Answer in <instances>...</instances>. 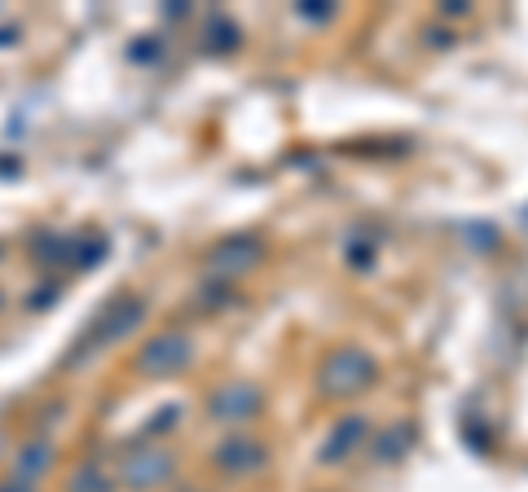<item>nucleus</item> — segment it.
<instances>
[{
  "label": "nucleus",
  "instance_id": "20e7f679",
  "mask_svg": "<svg viewBox=\"0 0 528 492\" xmlns=\"http://www.w3.org/2000/svg\"><path fill=\"white\" fill-rule=\"evenodd\" d=\"M242 457L260 462V449H256V444H242V440H234L229 449H220V466H234V471H247V462H242Z\"/></svg>",
  "mask_w": 528,
  "mask_h": 492
},
{
  "label": "nucleus",
  "instance_id": "f03ea898",
  "mask_svg": "<svg viewBox=\"0 0 528 492\" xmlns=\"http://www.w3.org/2000/svg\"><path fill=\"white\" fill-rule=\"evenodd\" d=\"M168 475H172L168 457L141 453V457H132V462H124V484H132V488H150V484H159V479H168Z\"/></svg>",
  "mask_w": 528,
  "mask_h": 492
},
{
  "label": "nucleus",
  "instance_id": "7ed1b4c3",
  "mask_svg": "<svg viewBox=\"0 0 528 492\" xmlns=\"http://www.w3.org/2000/svg\"><path fill=\"white\" fill-rule=\"evenodd\" d=\"M49 462H53L49 444H27V449L18 453V479H40L49 471Z\"/></svg>",
  "mask_w": 528,
  "mask_h": 492
},
{
  "label": "nucleus",
  "instance_id": "f257e3e1",
  "mask_svg": "<svg viewBox=\"0 0 528 492\" xmlns=\"http://www.w3.org/2000/svg\"><path fill=\"white\" fill-rule=\"evenodd\" d=\"M185 361H190V339H181V334H168V339H159V343H150L146 348V369L154 374H172V369H181Z\"/></svg>",
  "mask_w": 528,
  "mask_h": 492
},
{
  "label": "nucleus",
  "instance_id": "39448f33",
  "mask_svg": "<svg viewBox=\"0 0 528 492\" xmlns=\"http://www.w3.org/2000/svg\"><path fill=\"white\" fill-rule=\"evenodd\" d=\"M71 492H110L102 466H84V471L71 479Z\"/></svg>",
  "mask_w": 528,
  "mask_h": 492
},
{
  "label": "nucleus",
  "instance_id": "423d86ee",
  "mask_svg": "<svg viewBox=\"0 0 528 492\" xmlns=\"http://www.w3.org/2000/svg\"><path fill=\"white\" fill-rule=\"evenodd\" d=\"M0 492H31V488H18V484H9V488H0Z\"/></svg>",
  "mask_w": 528,
  "mask_h": 492
}]
</instances>
